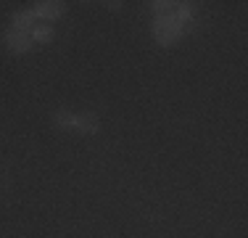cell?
I'll return each instance as SVG.
<instances>
[{
    "instance_id": "cell-1",
    "label": "cell",
    "mask_w": 248,
    "mask_h": 238,
    "mask_svg": "<svg viewBox=\"0 0 248 238\" xmlns=\"http://www.w3.org/2000/svg\"><path fill=\"white\" fill-rule=\"evenodd\" d=\"M182 34V24L174 19V16H164V19L153 21V37L158 40L161 45H172L180 40Z\"/></svg>"
},
{
    "instance_id": "cell-2",
    "label": "cell",
    "mask_w": 248,
    "mask_h": 238,
    "mask_svg": "<svg viewBox=\"0 0 248 238\" xmlns=\"http://www.w3.org/2000/svg\"><path fill=\"white\" fill-rule=\"evenodd\" d=\"M32 11L43 24H53L66 14V3H61V0H43V3H34Z\"/></svg>"
},
{
    "instance_id": "cell-3",
    "label": "cell",
    "mask_w": 248,
    "mask_h": 238,
    "mask_svg": "<svg viewBox=\"0 0 248 238\" xmlns=\"http://www.w3.org/2000/svg\"><path fill=\"white\" fill-rule=\"evenodd\" d=\"M5 48H8L14 56H24V53H29L34 48L32 34L19 32V29H8V32H5Z\"/></svg>"
},
{
    "instance_id": "cell-4",
    "label": "cell",
    "mask_w": 248,
    "mask_h": 238,
    "mask_svg": "<svg viewBox=\"0 0 248 238\" xmlns=\"http://www.w3.org/2000/svg\"><path fill=\"white\" fill-rule=\"evenodd\" d=\"M74 130L82 135H95L100 130V117L95 111H85V114H77L74 117Z\"/></svg>"
},
{
    "instance_id": "cell-5",
    "label": "cell",
    "mask_w": 248,
    "mask_h": 238,
    "mask_svg": "<svg viewBox=\"0 0 248 238\" xmlns=\"http://www.w3.org/2000/svg\"><path fill=\"white\" fill-rule=\"evenodd\" d=\"M37 27V16H34V11H16L14 16H11V29H19V32H32V29Z\"/></svg>"
},
{
    "instance_id": "cell-6",
    "label": "cell",
    "mask_w": 248,
    "mask_h": 238,
    "mask_svg": "<svg viewBox=\"0 0 248 238\" xmlns=\"http://www.w3.org/2000/svg\"><path fill=\"white\" fill-rule=\"evenodd\" d=\"M29 34H32V43L48 45V43H53V37H56V29H53L50 24H43V21H37V27H34Z\"/></svg>"
},
{
    "instance_id": "cell-7",
    "label": "cell",
    "mask_w": 248,
    "mask_h": 238,
    "mask_svg": "<svg viewBox=\"0 0 248 238\" xmlns=\"http://www.w3.org/2000/svg\"><path fill=\"white\" fill-rule=\"evenodd\" d=\"M53 124H56L58 130H74V114L66 109H58L56 114H53Z\"/></svg>"
},
{
    "instance_id": "cell-8",
    "label": "cell",
    "mask_w": 248,
    "mask_h": 238,
    "mask_svg": "<svg viewBox=\"0 0 248 238\" xmlns=\"http://www.w3.org/2000/svg\"><path fill=\"white\" fill-rule=\"evenodd\" d=\"M174 11H177V3H169V0H156V3H153V14H156V19L174 16Z\"/></svg>"
},
{
    "instance_id": "cell-9",
    "label": "cell",
    "mask_w": 248,
    "mask_h": 238,
    "mask_svg": "<svg viewBox=\"0 0 248 238\" xmlns=\"http://www.w3.org/2000/svg\"><path fill=\"white\" fill-rule=\"evenodd\" d=\"M106 5H108L111 11H119V8H122V3H119V0H111V3H106Z\"/></svg>"
}]
</instances>
